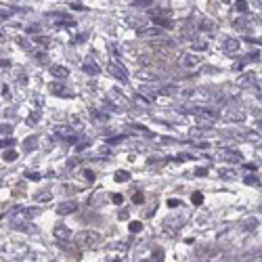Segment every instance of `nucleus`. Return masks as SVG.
Here are the masks:
<instances>
[{
    "label": "nucleus",
    "mask_w": 262,
    "mask_h": 262,
    "mask_svg": "<svg viewBox=\"0 0 262 262\" xmlns=\"http://www.w3.org/2000/svg\"><path fill=\"white\" fill-rule=\"evenodd\" d=\"M3 160H5V162H15V160H17V151L7 149V151L3 153Z\"/></svg>",
    "instance_id": "18"
},
{
    "label": "nucleus",
    "mask_w": 262,
    "mask_h": 262,
    "mask_svg": "<svg viewBox=\"0 0 262 262\" xmlns=\"http://www.w3.org/2000/svg\"><path fill=\"white\" fill-rule=\"evenodd\" d=\"M191 111L197 120L201 122V124H206V126H210V124H214L216 122V111H212V109H208V107H193V109H189Z\"/></svg>",
    "instance_id": "3"
},
{
    "label": "nucleus",
    "mask_w": 262,
    "mask_h": 262,
    "mask_svg": "<svg viewBox=\"0 0 262 262\" xmlns=\"http://www.w3.org/2000/svg\"><path fill=\"white\" fill-rule=\"evenodd\" d=\"M11 130H13V128H11L9 124H0V137H7V135H11Z\"/></svg>",
    "instance_id": "24"
},
{
    "label": "nucleus",
    "mask_w": 262,
    "mask_h": 262,
    "mask_svg": "<svg viewBox=\"0 0 262 262\" xmlns=\"http://www.w3.org/2000/svg\"><path fill=\"white\" fill-rule=\"evenodd\" d=\"M36 42H38V44H44V46H46V44H49V40H46V38H44V36H36Z\"/></svg>",
    "instance_id": "35"
},
{
    "label": "nucleus",
    "mask_w": 262,
    "mask_h": 262,
    "mask_svg": "<svg viewBox=\"0 0 262 262\" xmlns=\"http://www.w3.org/2000/svg\"><path fill=\"white\" fill-rule=\"evenodd\" d=\"M224 158L231 160V162H241V156L237 151H224Z\"/></svg>",
    "instance_id": "20"
},
{
    "label": "nucleus",
    "mask_w": 262,
    "mask_h": 262,
    "mask_svg": "<svg viewBox=\"0 0 262 262\" xmlns=\"http://www.w3.org/2000/svg\"><path fill=\"white\" fill-rule=\"evenodd\" d=\"M86 178H88V181H92V178H94V174H92L90 170H86Z\"/></svg>",
    "instance_id": "40"
},
{
    "label": "nucleus",
    "mask_w": 262,
    "mask_h": 262,
    "mask_svg": "<svg viewBox=\"0 0 262 262\" xmlns=\"http://www.w3.org/2000/svg\"><path fill=\"white\" fill-rule=\"evenodd\" d=\"M38 208H15L11 210L9 214V224L11 227H15V224H28L32 222V218L38 216Z\"/></svg>",
    "instance_id": "1"
},
{
    "label": "nucleus",
    "mask_w": 262,
    "mask_h": 262,
    "mask_svg": "<svg viewBox=\"0 0 262 262\" xmlns=\"http://www.w3.org/2000/svg\"><path fill=\"white\" fill-rule=\"evenodd\" d=\"M23 149H26V151L38 149V137H28L26 141H23Z\"/></svg>",
    "instance_id": "17"
},
{
    "label": "nucleus",
    "mask_w": 262,
    "mask_h": 262,
    "mask_svg": "<svg viewBox=\"0 0 262 262\" xmlns=\"http://www.w3.org/2000/svg\"><path fill=\"white\" fill-rule=\"evenodd\" d=\"M128 133H135V135H141V137H151V130L145 128V126H139V124H130Z\"/></svg>",
    "instance_id": "13"
},
{
    "label": "nucleus",
    "mask_w": 262,
    "mask_h": 262,
    "mask_svg": "<svg viewBox=\"0 0 262 262\" xmlns=\"http://www.w3.org/2000/svg\"><path fill=\"white\" fill-rule=\"evenodd\" d=\"M36 120H38V113H32V115L28 117V124H32V126H34V124H38Z\"/></svg>",
    "instance_id": "33"
},
{
    "label": "nucleus",
    "mask_w": 262,
    "mask_h": 262,
    "mask_svg": "<svg viewBox=\"0 0 262 262\" xmlns=\"http://www.w3.org/2000/svg\"><path fill=\"white\" fill-rule=\"evenodd\" d=\"M185 97H189V99H193V101H199V103H208V101H212V97H214V92L210 90V88H206V86H201V88H195V90H187V92H183Z\"/></svg>",
    "instance_id": "4"
},
{
    "label": "nucleus",
    "mask_w": 262,
    "mask_h": 262,
    "mask_svg": "<svg viewBox=\"0 0 262 262\" xmlns=\"http://www.w3.org/2000/svg\"><path fill=\"white\" fill-rule=\"evenodd\" d=\"M243 181H245L247 185H258V183H260V181H258V176H256V174H247V176L243 178Z\"/></svg>",
    "instance_id": "23"
},
{
    "label": "nucleus",
    "mask_w": 262,
    "mask_h": 262,
    "mask_svg": "<svg viewBox=\"0 0 262 262\" xmlns=\"http://www.w3.org/2000/svg\"><path fill=\"white\" fill-rule=\"evenodd\" d=\"M76 210H78V204H76V201H71V199H69V201H63V204L57 208V212L61 214V216H67V214H74Z\"/></svg>",
    "instance_id": "10"
},
{
    "label": "nucleus",
    "mask_w": 262,
    "mask_h": 262,
    "mask_svg": "<svg viewBox=\"0 0 262 262\" xmlns=\"http://www.w3.org/2000/svg\"><path fill=\"white\" fill-rule=\"evenodd\" d=\"M69 9H74V11H84L86 7L82 5V3H69Z\"/></svg>",
    "instance_id": "30"
},
{
    "label": "nucleus",
    "mask_w": 262,
    "mask_h": 262,
    "mask_svg": "<svg viewBox=\"0 0 262 262\" xmlns=\"http://www.w3.org/2000/svg\"><path fill=\"white\" fill-rule=\"evenodd\" d=\"M237 5V9H239V11H247V5L245 3H235Z\"/></svg>",
    "instance_id": "36"
},
{
    "label": "nucleus",
    "mask_w": 262,
    "mask_h": 262,
    "mask_svg": "<svg viewBox=\"0 0 262 262\" xmlns=\"http://www.w3.org/2000/svg\"><path fill=\"white\" fill-rule=\"evenodd\" d=\"M115 262H120V260H115Z\"/></svg>",
    "instance_id": "43"
},
{
    "label": "nucleus",
    "mask_w": 262,
    "mask_h": 262,
    "mask_svg": "<svg viewBox=\"0 0 262 262\" xmlns=\"http://www.w3.org/2000/svg\"><path fill=\"white\" fill-rule=\"evenodd\" d=\"M141 229H143L141 222H130V231H133V233H139Z\"/></svg>",
    "instance_id": "28"
},
{
    "label": "nucleus",
    "mask_w": 262,
    "mask_h": 262,
    "mask_svg": "<svg viewBox=\"0 0 262 262\" xmlns=\"http://www.w3.org/2000/svg\"><path fill=\"white\" fill-rule=\"evenodd\" d=\"M109 74L115 78V80H120V82H128V74H126V69L117 63V61H109Z\"/></svg>",
    "instance_id": "6"
},
{
    "label": "nucleus",
    "mask_w": 262,
    "mask_h": 262,
    "mask_svg": "<svg viewBox=\"0 0 262 262\" xmlns=\"http://www.w3.org/2000/svg\"><path fill=\"white\" fill-rule=\"evenodd\" d=\"M201 63V57L195 53H183L181 59H178V65L185 67V69H195Z\"/></svg>",
    "instance_id": "5"
},
{
    "label": "nucleus",
    "mask_w": 262,
    "mask_h": 262,
    "mask_svg": "<svg viewBox=\"0 0 262 262\" xmlns=\"http://www.w3.org/2000/svg\"><path fill=\"white\" fill-rule=\"evenodd\" d=\"M195 174H197V176H204V174H206V170H204V168H199V170H195Z\"/></svg>",
    "instance_id": "39"
},
{
    "label": "nucleus",
    "mask_w": 262,
    "mask_h": 262,
    "mask_svg": "<svg viewBox=\"0 0 262 262\" xmlns=\"http://www.w3.org/2000/svg\"><path fill=\"white\" fill-rule=\"evenodd\" d=\"M222 115L227 117V120H233V122H241L243 117H245V113H243V111H235L233 107H227V109L222 111Z\"/></svg>",
    "instance_id": "12"
},
{
    "label": "nucleus",
    "mask_w": 262,
    "mask_h": 262,
    "mask_svg": "<svg viewBox=\"0 0 262 262\" xmlns=\"http://www.w3.org/2000/svg\"><path fill=\"white\" fill-rule=\"evenodd\" d=\"M38 30H40V26H30L28 28V32H38Z\"/></svg>",
    "instance_id": "38"
},
{
    "label": "nucleus",
    "mask_w": 262,
    "mask_h": 262,
    "mask_svg": "<svg viewBox=\"0 0 262 262\" xmlns=\"http://www.w3.org/2000/svg\"><path fill=\"white\" fill-rule=\"evenodd\" d=\"M49 88H51L53 94H61V97H74V92L65 90V86H61V84H51Z\"/></svg>",
    "instance_id": "16"
},
{
    "label": "nucleus",
    "mask_w": 262,
    "mask_h": 262,
    "mask_svg": "<svg viewBox=\"0 0 262 262\" xmlns=\"http://www.w3.org/2000/svg\"><path fill=\"white\" fill-rule=\"evenodd\" d=\"M51 74H53L55 78L65 80V78L69 76V71H67V67H63V65H53V67H51Z\"/></svg>",
    "instance_id": "14"
},
{
    "label": "nucleus",
    "mask_w": 262,
    "mask_h": 262,
    "mask_svg": "<svg viewBox=\"0 0 262 262\" xmlns=\"http://www.w3.org/2000/svg\"><path fill=\"white\" fill-rule=\"evenodd\" d=\"M65 191H67V193H76V189L71 187V185H67V187H65Z\"/></svg>",
    "instance_id": "37"
},
{
    "label": "nucleus",
    "mask_w": 262,
    "mask_h": 262,
    "mask_svg": "<svg viewBox=\"0 0 262 262\" xmlns=\"http://www.w3.org/2000/svg\"><path fill=\"white\" fill-rule=\"evenodd\" d=\"M26 176L32 178V181H40V178H42L40 174H36V172H26Z\"/></svg>",
    "instance_id": "32"
},
{
    "label": "nucleus",
    "mask_w": 262,
    "mask_h": 262,
    "mask_svg": "<svg viewBox=\"0 0 262 262\" xmlns=\"http://www.w3.org/2000/svg\"><path fill=\"white\" fill-rule=\"evenodd\" d=\"M191 46H193V51H206V49H208L206 42H193Z\"/></svg>",
    "instance_id": "25"
},
{
    "label": "nucleus",
    "mask_w": 262,
    "mask_h": 262,
    "mask_svg": "<svg viewBox=\"0 0 262 262\" xmlns=\"http://www.w3.org/2000/svg\"><path fill=\"white\" fill-rule=\"evenodd\" d=\"M133 7H149L151 5V0H145V3H143V0H135V3H130Z\"/></svg>",
    "instance_id": "29"
},
{
    "label": "nucleus",
    "mask_w": 262,
    "mask_h": 262,
    "mask_svg": "<svg viewBox=\"0 0 262 262\" xmlns=\"http://www.w3.org/2000/svg\"><path fill=\"white\" fill-rule=\"evenodd\" d=\"M258 128H260V130H262V122H260V124H258Z\"/></svg>",
    "instance_id": "41"
},
{
    "label": "nucleus",
    "mask_w": 262,
    "mask_h": 262,
    "mask_svg": "<svg viewBox=\"0 0 262 262\" xmlns=\"http://www.w3.org/2000/svg\"><path fill=\"white\" fill-rule=\"evenodd\" d=\"M109 97H111L113 101H117V103H120V105H126V99H124V97H120V94H117V92H111Z\"/></svg>",
    "instance_id": "26"
},
{
    "label": "nucleus",
    "mask_w": 262,
    "mask_h": 262,
    "mask_svg": "<svg viewBox=\"0 0 262 262\" xmlns=\"http://www.w3.org/2000/svg\"><path fill=\"white\" fill-rule=\"evenodd\" d=\"M260 210H262V208H260Z\"/></svg>",
    "instance_id": "44"
},
{
    "label": "nucleus",
    "mask_w": 262,
    "mask_h": 262,
    "mask_svg": "<svg viewBox=\"0 0 262 262\" xmlns=\"http://www.w3.org/2000/svg\"><path fill=\"white\" fill-rule=\"evenodd\" d=\"M139 36H143V38H164L166 36V32L162 30V28H143V30H139Z\"/></svg>",
    "instance_id": "7"
},
{
    "label": "nucleus",
    "mask_w": 262,
    "mask_h": 262,
    "mask_svg": "<svg viewBox=\"0 0 262 262\" xmlns=\"http://www.w3.org/2000/svg\"><path fill=\"white\" fill-rule=\"evenodd\" d=\"M55 135L61 137V139H67V141H71V143L78 141V139H76V133H74V128H71V126H57V128H55Z\"/></svg>",
    "instance_id": "8"
},
{
    "label": "nucleus",
    "mask_w": 262,
    "mask_h": 262,
    "mask_svg": "<svg viewBox=\"0 0 262 262\" xmlns=\"http://www.w3.org/2000/svg\"><path fill=\"white\" fill-rule=\"evenodd\" d=\"M260 99H262V92H260Z\"/></svg>",
    "instance_id": "42"
},
{
    "label": "nucleus",
    "mask_w": 262,
    "mask_h": 262,
    "mask_svg": "<svg viewBox=\"0 0 262 262\" xmlns=\"http://www.w3.org/2000/svg\"><path fill=\"white\" fill-rule=\"evenodd\" d=\"M51 199H53V193H49V191L36 193V201H38V204H42V201H51Z\"/></svg>",
    "instance_id": "19"
},
{
    "label": "nucleus",
    "mask_w": 262,
    "mask_h": 262,
    "mask_svg": "<svg viewBox=\"0 0 262 262\" xmlns=\"http://www.w3.org/2000/svg\"><path fill=\"white\" fill-rule=\"evenodd\" d=\"M82 71H84V74H88V76H97L99 71H101V67H99V63H94L92 59H86L84 65H82Z\"/></svg>",
    "instance_id": "11"
},
{
    "label": "nucleus",
    "mask_w": 262,
    "mask_h": 262,
    "mask_svg": "<svg viewBox=\"0 0 262 262\" xmlns=\"http://www.w3.org/2000/svg\"><path fill=\"white\" fill-rule=\"evenodd\" d=\"M191 201H193V204H195V206H199V204H201V201H204V195H201V193H193V197H191Z\"/></svg>",
    "instance_id": "27"
},
{
    "label": "nucleus",
    "mask_w": 262,
    "mask_h": 262,
    "mask_svg": "<svg viewBox=\"0 0 262 262\" xmlns=\"http://www.w3.org/2000/svg\"><path fill=\"white\" fill-rule=\"evenodd\" d=\"M13 229H17V231H23V233H32V231H34V227H32L30 222H28V224H15Z\"/></svg>",
    "instance_id": "22"
},
{
    "label": "nucleus",
    "mask_w": 262,
    "mask_h": 262,
    "mask_svg": "<svg viewBox=\"0 0 262 262\" xmlns=\"http://www.w3.org/2000/svg\"><path fill=\"white\" fill-rule=\"evenodd\" d=\"M101 241V235L97 231H80L76 235V243L80 247H94V245H99Z\"/></svg>",
    "instance_id": "2"
},
{
    "label": "nucleus",
    "mask_w": 262,
    "mask_h": 262,
    "mask_svg": "<svg viewBox=\"0 0 262 262\" xmlns=\"http://www.w3.org/2000/svg\"><path fill=\"white\" fill-rule=\"evenodd\" d=\"M239 46H241V42L237 38H229L227 42H224V51H227V53H237V51H239Z\"/></svg>",
    "instance_id": "15"
},
{
    "label": "nucleus",
    "mask_w": 262,
    "mask_h": 262,
    "mask_svg": "<svg viewBox=\"0 0 262 262\" xmlns=\"http://www.w3.org/2000/svg\"><path fill=\"white\" fill-rule=\"evenodd\" d=\"M168 206H170V208H181L183 201H181V199H178V201H176V199H168Z\"/></svg>",
    "instance_id": "31"
},
{
    "label": "nucleus",
    "mask_w": 262,
    "mask_h": 262,
    "mask_svg": "<svg viewBox=\"0 0 262 262\" xmlns=\"http://www.w3.org/2000/svg\"><path fill=\"white\" fill-rule=\"evenodd\" d=\"M122 201H124V197H122L120 193H115V195H113V204H117V206H120Z\"/></svg>",
    "instance_id": "34"
},
{
    "label": "nucleus",
    "mask_w": 262,
    "mask_h": 262,
    "mask_svg": "<svg viewBox=\"0 0 262 262\" xmlns=\"http://www.w3.org/2000/svg\"><path fill=\"white\" fill-rule=\"evenodd\" d=\"M115 181L117 183H126V181H130V172H124V170H120L115 174Z\"/></svg>",
    "instance_id": "21"
},
{
    "label": "nucleus",
    "mask_w": 262,
    "mask_h": 262,
    "mask_svg": "<svg viewBox=\"0 0 262 262\" xmlns=\"http://www.w3.org/2000/svg\"><path fill=\"white\" fill-rule=\"evenodd\" d=\"M53 233H55V239H59V243H61V241H67L69 237H71V231L65 227V224H57V227L53 229Z\"/></svg>",
    "instance_id": "9"
}]
</instances>
